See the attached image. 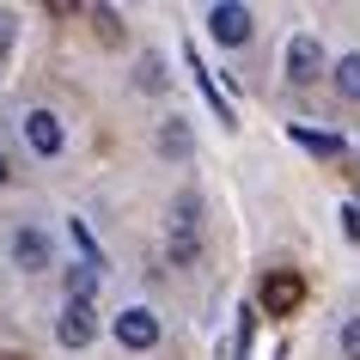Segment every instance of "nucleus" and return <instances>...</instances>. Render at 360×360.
I'll use <instances>...</instances> for the list:
<instances>
[{
  "mask_svg": "<svg viewBox=\"0 0 360 360\" xmlns=\"http://www.w3.org/2000/svg\"><path fill=\"white\" fill-rule=\"evenodd\" d=\"M287 141L305 153H318V159H336L342 153V134H318V129H287Z\"/></svg>",
  "mask_w": 360,
  "mask_h": 360,
  "instance_id": "obj_9",
  "label": "nucleus"
},
{
  "mask_svg": "<svg viewBox=\"0 0 360 360\" xmlns=\"http://www.w3.org/2000/svg\"><path fill=\"white\" fill-rule=\"evenodd\" d=\"M336 92L360 104V56H342V61H336Z\"/></svg>",
  "mask_w": 360,
  "mask_h": 360,
  "instance_id": "obj_11",
  "label": "nucleus"
},
{
  "mask_svg": "<svg viewBox=\"0 0 360 360\" xmlns=\"http://www.w3.org/2000/svg\"><path fill=\"white\" fill-rule=\"evenodd\" d=\"M61 342H68V348H86V342L98 336V318H92V300H68L61 305Z\"/></svg>",
  "mask_w": 360,
  "mask_h": 360,
  "instance_id": "obj_6",
  "label": "nucleus"
},
{
  "mask_svg": "<svg viewBox=\"0 0 360 360\" xmlns=\"http://www.w3.org/2000/svg\"><path fill=\"white\" fill-rule=\"evenodd\" d=\"M342 360H360V318L342 323Z\"/></svg>",
  "mask_w": 360,
  "mask_h": 360,
  "instance_id": "obj_12",
  "label": "nucleus"
},
{
  "mask_svg": "<svg viewBox=\"0 0 360 360\" xmlns=\"http://www.w3.org/2000/svg\"><path fill=\"white\" fill-rule=\"evenodd\" d=\"M116 342H122V348H134V354H141V348H153V342H159V318H153L147 305H129V311L116 318Z\"/></svg>",
  "mask_w": 360,
  "mask_h": 360,
  "instance_id": "obj_2",
  "label": "nucleus"
},
{
  "mask_svg": "<svg viewBox=\"0 0 360 360\" xmlns=\"http://www.w3.org/2000/svg\"><path fill=\"white\" fill-rule=\"evenodd\" d=\"M208 31H214L220 43H245V37H250V6H238V0L208 6Z\"/></svg>",
  "mask_w": 360,
  "mask_h": 360,
  "instance_id": "obj_4",
  "label": "nucleus"
},
{
  "mask_svg": "<svg viewBox=\"0 0 360 360\" xmlns=\"http://www.w3.org/2000/svg\"><path fill=\"white\" fill-rule=\"evenodd\" d=\"M245 348H250V311L238 318V360H245Z\"/></svg>",
  "mask_w": 360,
  "mask_h": 360,
  "instance_id": "obj_14",
  "label": "nucleus"
},
{
  "mask_svg": "<svg viewBox=\"0 0 360 360\" xmlns=\"http://www.w3.org/2000/svg\"><path fill=\"white\" fill-rule=\"evenodd\" d=\"M6 43H13V19H6V13H0V49H6Z\"/></svg>",
  "mask_w": 360,
  "mask_h": 360,
  "instance_id": "obj_15",
  "label": "nucleus"
},
{
  "mask_svg": "<svg viewBox=\"0 0 360 360\" xmlns=\"http://www.w3.org/2000/svg\"><path fill=\"white\" fill-rule=\"evenodd\" d=\"M195 232H202V208H195V195H184L177 202V220H171V257L177 263L195 257Z\"/></svg>",
  "mask_w": 360,
  "mask_h": 360,
  "instance_id": "obj_3",
  "label": "nucleus"
},
{
  "mask_svg": "<svg viewBox=\"0 0 360 360\" xmlns=\"http://www.w3.org/2000/svg\"><path fill=\"white\" fill-rule=\"evenodd\" d=\"M25 134H31V147H37L43 159H56V153H61V122H56V110H31V116H25Z\"/></svg>",
  "mask_w": 360,
  "mask_h": 360,
  "instance_id": "obj_7",
  "label": "nucleus"
},
{
  "mask_svg": "<svg viewBox=\"0 0 360 360\" xmlns=\"http://www.w3.org/2000/svg\"><path fill=\"white\" fill-rule=\"evenodd\" d=\"M318 74H323L318 37H293V43H287V79H293V86H311Z\"/></svg>",
  "mask_w": 360,
  "mask_h": 360,
  "instance_id": "obj_5",
  "label": "nucleus"
},
{
  "mask_svg": "<svg viewBox=\"0 0 360 360\" xmlns=\"http://www.w3.org/2000/svg\"><path fill=\"white\" fill-rule=\"evenodd\" d=\"M300 300H305V281L293 275V269H275V275L263 281V311H275V318H293Z\"/></svg>",
  "mask_w": 360,
  "mask_h": 360,
  "instance_id": "obj_1",
  "label": "nucleus"
},
{
  "mask_svg": "<svg viewBox=\"0 0 360 360\" xmlns=\"http://www.w3.org/2000/svg\"><path fill=\"white\" fill-rule=\"evenodd\" d=\"M0 184H6V153H0Z\"/></svg>",
  "mask_w": 360,
  "mask_h": 360,
  "instance_id": "obj_16",
  "label": "nucleus"
},
{
  "mask_svg": "<svg viewBox=\"0 0 360 360\" xmlns=\"http://www.w3.org/2000/svg\"><path fill=\"white\" fill-rule=\"evenodd\" d=\"M13 257H19V269H49V238L43 232H19L13 238Z\"/></svg>",
  "mask_w": 360,
  "mask_h": 360,
  "instance_id": "obj_8",
  "label": "nucleus"
},
{
  "mask_svg": "<svg viewBox=\"0 0 360 360\" xmlns=\"http://www.w3.org/2000/svg\"><path fill=\"white\" fill-rule=\"evenodd\" d=\"M134 79H141V86H147V92H159V86H165V74H159V61H141V74H134Z\"/></svg>",
  "mask_w": 360,
  "mask_h": 360,
  "instance_id": "obj_13",
  "label": "nucleus"
},
{
  "mask_svg": "<svg viewBox=\"0 0 360 360\" xmlns=\"http://www.w3.org/2000/svg\"><path fill=\"white\" fill-rule=\"evenodd\" d=\"M98 281H104V269H98V263H74V269H68V287H74V300H92Z\"/></svg>",
  "mask_w": 360,
  "mask_h": 360,
  "instance_id": "obj_10",
  "label": "nucleus"
}]
</instances>
